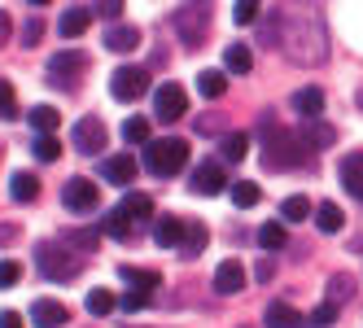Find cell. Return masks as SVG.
Here are the masks:
<instances>
[{"instance_id":"obj_1","label":"cell","mask_w":363,"mask_h":328,"mask_svg":"<svg viewBox=\"0 0 363 328\" xmlns=\"http://www.w3.org/2000/svg\"><path fill=\"white\" fill-rule=\"evenodd\" d=\"M276 48L294 66H320L328 57V27L315 0H284L276 13Z\"/></svg>"},{"instance_id":"obj_2","label":"cell","mask_w":363,"mask_h":328,"mask_svg":"<svg viewBox=\"0 0 363 328\" xmlns=\"http://www.w3.org/2000/svg\"><path fill=\"white\" fill-rule=\"evenodd\" d=\"M258 140H263V166H267V171H294V166H302L306 154H311V149L298 140V132L280 128L272 114L258 118Z\"/></svg>"},{"instance_id":"obj_3","label":"cell","mask_w":363,"mask_h":328,"mask_svg":"<svg viewBox=\"0 0 363 328\" xmlns=\"http://www.w3.org/2000/svg\"><path fill=\"white\" fill-rule=\"evenodd\" d=\"M35 267L48 281H74L84 271V249H74L66 241H40L35 245Z\"/></svg>"},{"instance_id":"obj_4","label":"cell","mask_w":363,"mask_h":328,"mask_svg":"<svg viewBox=\"0 0 363 328\" xmlns=\"http://www.w3.org/2000/svg\"><path fill=\"white\" fill-rule=\"evenodd\" d=\"M189 162V145L179 136H167V140H149L145 145V166L158 175V180H167V175H179Z\"/></svg>"},{"instance_id":"obj_5","label":"cell","mask_w":363,"mask_h":328,"mask_svg":"<svg viewBox=\"0 0 363 328\" xmlns=\"http://www.w3.org/2000/svg\"><path fill=\"white\" fill-rule=\"evenodd\" d=\"M171 31L184 40V44H201L206 31H211V18H206V9L197 5V0H189V5H179L171 13Z\"/></svg>"},{"instance_id":"obj_6","label":"cell","mask_w":363,"mask_h":328,"mask_svg":"<svg viewBox=\"0 0 363 328\" xmlns=\"http://www.w3.org/2000/svg\"><path fill=\"white\" fill-rule=\"evenodd\" d=\"M84 70H88V57L79 48H62L57 57H48V79H53V88H74Z\"/></svg>"},{"instance_id":"obj_7","label":"cell","mask_w":363,"mask_h":328,"mask_svg":"<svg viewBox=\"0 0 363 328\" xmlns=\"http://www.w3.org/2000/svg\"><path fill=\"white\" fill-rule=\"evenodd\" d=\"M110 92H114V101H140L149 92V74L140 66H118L110 74Z\"/></svg>"},{"instance_id":"obj_8","label":"cell","mask_w":363,"mask_h":328,"mask_svg":"<svg viewBox=\"0 0 363 328\" xmlns=\"http://www.w3.org/2000/svg\"><path fill=\"white\" fill-rule=\"evenodd\" d=\"M106 145H110V132H106V123H101L96 114L74 123V149H79V154L96 158V154H106Z\"/></svg>"},{"instance_id":"obj_9","label":"cell","mask_w":363,"mask_h":328,"mask_svg":"<svg viewBox=\"0 0 363 328\" xmlns=\"http://www.w3.org/2000/svg\"><path fill=\"white\" fill-rule=\"evenodd\" d=\"M189 110V96L179 84H162L158 92H153V118H162V123H175V118H184Z\"/></svg>"},{"instance_id":"obj_10","label":"cell","mask_w":363,"mask_h":328,"mask_svg":"<svg viewBox=\"0 0 363 328\" xmlns=\"http://www.w3.org/2000/svg\"><path fill=\"white\" fill-rule=\"evenodd\" d=\"M96 197H101V188L92 184V180H84V175H74V180H66V188H62V201L74 210V215H88V210H96Z\"/></svg>"},{"instance_id":"obj_11","label":"cell","mask_w":363,"mask_h":328,"mask_svg":"<svg viewBox=\"0 0 363 328\" xmlns=\"http://www.w3.org/2000/svg\"><path fill=\"white\" fill-rule=\"evenodd\" d=\"M189 188H193V193H201V197H215L219 188H228V180H223V166H219V162H201V166L193 171Z\"/></svg>"},{"instance_id":"obj_12","label":"cell","mask_w":363,"mask_h":328,"mask_svg":"<svg viewBox=\"0 0 363 328\" xmlns=\"http://www.w3.org/2000/svg\"><path fill=\"white\" fill-rule=\"evenodd\" d=\"M241 289H245V267L237 259H223L219 271H215V293L232 298V293H241Z\"/></svg>"},{"instance_id":"obj_13","label":"cell","mask_w":363,"mask_h":328,"mask_svg":"<svg viewBox=\"0 0 363 328\" xmlns=\"http://www.w3.org/2000/svg\"><path fill=\"white\" fill-rule=\"evenodd\" d=\"M101 180L132 188V180H136V162H132V154H114V158H106V162H101Z\"/></svg>"},{"instance_id":"obj_14","label":"cell","mask_w":363,"mask_h":328,"mask_svg":"<svg viewBox=\"0 0 363 328\" xmlns=\"http://www.w3.org/2000/svg\"><path fill=\"white\" fill-rule=\"evenodd\" d=\"M298 140H302L306 149H328V145L337 140V132L328 128L324 118H302V123H298Z\"/></svg>"},{"instance_id":"obj_15","label":"cell","mask_w":363,"mask_h":328,"mask_svg":"<svg viewBox=\"0 0 363 328\" xmlns=\"http://www.w3.org/2000/svg\"><path fill=\"white\" fill-rule=\"evenodd\" d=\"M31 319H35V328H62L70 319V311L53 298H40V302H31Z\"/></svg>"},{"instance_id":"obj_16","label":"cell","mask_w":363,"mask_h":328,"mask_svg":"<svg viewBox=\"0 0 363 328\" xmlns=\"http://www.w3.org/2000/svg\"><path fill=\"white\" fill-rule=\"evenodd\" d=\"M337 175H342V188L363 206V154H346V158H342V171H337Z\"/></svg>"},{"instance_id":"obj_17","label":"cell","mask_w":363,"mask_h":328,"mask_svg":"<svg viewBox=\"0 0 363 328\" xmlns=\"http://www.w3.org/2000/svg\"><path fill=\"white\" fill-rule=\"evenodd\" d=\"M263 324H267V328H306V319L289 307V302H267Z\"/></svg>"},{"instance_id":"obj_18","label":"cell","mask_w":363,"mask_h":328,"mask_svg":"<svg viewBox=\"0 0 363 328\" xmlns=\"http://www.w3.org/2000/svg\"><path fill=\"white\" fill-rule=\"evenodd\" d=\"M88 27H92V9H79V5L66 9V13H62V22H57V31H62L66 40H79Z\"/></svg>"},{"instance_id":"obj_19","label":"cell","mask_w":363,"mask_h":328,"mask_svg":"<svg viewBox=\"0 0 363 328\" xmlns=\"http://www.w3.org/2000/svg\"><path fill=\"white\" fill-rule=\"evenodd\" d=\"M184 223H189V219H175V215H162L158 223H153V241H158L162 249L179 245V237H184Z\"/></svg>"},{"instance_id":"obj_20","label":"cell","mask_w":363,"mask_h":328,"mask_svg":"<svg viewBox=\"0 0 363 328\" xmlns=\"http://www.w3.org/2000/svg\"><path fill=\"white\" fill-rule=\"evenodd\" d=\"M101 44H106L110 53H132V48L140 44V31H136V27H118V22H114V27L106 31V40H101Z\"/></svg>"},{"instance_id":"obj_21","label":"cell","mask_w":363,"mask_h":328,"mask_svg":"<svg viewBox=\"0 0 363 328\" xmlns=\"http://www.w3.org/2000/svg\"><path fill=\"white\" fill-rule=\"evenodd\" d=\"M206 241H211V232H206L201 223H184V237H179V254H184V259H197L201 249H206Z\"/></svg>"},{"instance_id":"obj_22","label":"cell","mask_w":363,"mask_h":328,"mask_svg":"<svg viewBox=\"0 0 363 328\" xmlns=\"http://www.w3.org/2000/svg\"><path fill=\"white\" fill-rule=\"evenodd\" d=\"M294 110H298L302 118H320V114H324V92H320V88H302V92H294Z\"/></svg>"},{"instance_id":"obj_23","label":"cell","mask_w":363,"mask_h":328,"mask_svg":"<svg viewBox=\"0 0 363 328\" xmlns=\"http://www.w3.org/2000/svg\"><path fill=\"white\" fill-rule=\"evenodd\" d=\"M101 228H106V237H114V241H132V215L118 206V210L106 215V223H101Z\"/></svg>"},{"instance_id":"obj_24","label":"cell","mask_w":363,"mask_h":328,"mask_svg":"<svg viewBox=\"0 0 363 328\" xmlns=\"http://www.w3.org/2000/svg\"><path fill=\"white\" fill-rule=\"evenodd\" d=\"M9 197L13 201H35L40 197V180H35V175H27V171H18L13 180H9Z\"/></svg>"},{"instance_id":"obj_25","label":"cell","mask_w":363,"mask_h":328,"mask_svg":"<svg viewBox=\"0 0 363 328\" xmlns=\"http://www.w3.org/2000/svg\"><path fill=\"white\" fill-rule=\"evenodd\" d=\"M118 276L127 281V289H145V293L158 289V271H145V267H118Z\"/></svg>"},{"instance_id":"obj_26","label":"cell","mask_w":363,"mask_h":328,"mask_svg":"<svg viewBox=\"0 0 363 328\" xmlns=\"http://www.w3.org/2000/svg\"><path fill=\"white\" fill-rule=\"evenodd\" d=\"M223 66H228L232 74H250V66H254L250 48H245V44H232V48H223Z\"/></svg>"},{"instance_id":"obj_27","label":"cell","mask_w":363,"mask_h":328,"mask_svg":"<svg viewBox=\"0 0 363 328\" xmlns=\"http://www.w3.org/2000/svg\"><path fill=\"white\" fill-rule=\"evenodd\" d=\"M223 88H228V79H223V70H201V74H197V92H201V96H211V101H219V96H223Z\"/></svg>"},{"instance_id":"obj_28","label":"cell","mask_w":363,"mask_h":328,"mask_svg":"<svg viewBox=\"0 0 363 328\" xmlns=\"http://www.w3.org/2000/svg\"><path fill=\"white\" fill-rule=\"evenodd\" d=\"M245 149H250V136H245V132H228L223 145H219V154H223L228 162H241V158H245Z\"/></svg>"},{"instance_id":"obj_29","label":"cell","mask_w":363,"mask_h":328,"mask_svg":"<svg viewBox=\"0 0 363 328\" xmlns=\"http://www.w3.org/2000/svg\"><path fill=\"white\" fill-rule=\"evenodd\" d=\"M315 223H320V232L333 237V232H342V223H346V219H342V210H337L333 201H324V206H315Z\"/></svg>"},{"instance_id":"obj_30","label":"cell","mask_w":363,"mask_h":328,"mask_svg":"<svg viewBox=\"0 0 363 328\" xmlns=\"http://www.w3.org/2000/svg\"><path fill=\"white\" fill-rule=\"evenodd\" d=\"M258 197H263V193H258V184H254V180H237V184H232V201H237L241 210L258 206Z\"/></svg>"},{"instance_id":"obj_31","label":"cell","mask_w":363,"mask_h":328,"mask_svg":"<svg viewBox=\"0 0 363 328\" xmlns=\"http://www.w3.org/2000/svg\"><path fill=\"white\" fill-rule=\"evenodd\" d=\"M350 293H354V276H333L328 281V302H337V307H342V302H350Z\"/></svg>"},{"instance_id":"obj_32","label":"cell","mask_w":363,"mask_h":328,"mask_svg":"<svg viewBox=\"0 0 363 328\" xmlns=\"http://www.w3.org/2000/svg\"><path fill=\"white\" fill-rule=\"evenodd\" d=\"M27 123H31L35 132H53V128H57L62 118H57V110H53V106H35V110L27 114Z\"/></svg>"},{"instance_id":"obj_33","label":"cell","mask_w":363,"mask_h":328,"mask_svg":"<svg viewBox=\"0 0 363 328\" xmlns=\"http://www.w3.org/2000/svg\"><path fill=\"white\" fill-rule=\"evenodd\" d=\"M306 215H311V201H306V197H284V201H280V219L302 223Z\"/></svg>"},{"instance_id":"obj_34","label":"cell","mask_w":363,"mask_h":328,"mask_svg":"<svg viewBox=\"0 0 363 328\" xmlns=\"http://www.w3.org/2000/svg\"><path fill=\"white\" fill-rule=\"evenodd\" d=\"M114 307H118V298H114L110 289H92V293H88V311H92V315H110Z\"/></svg>"},{"instance_id":"obj_35","label":"cell","mask_w":363,"mask_h":328,"mask_svg":"<svg viewBox=\"0 0 363 328\" xmlns=\"http://www.w3.org/2000/svg\"><path fill=\"white\" fill-rule=\"evenodd\" d=\"M123 140L127 145H149V118H127L123 123Z\"/></svg>"},{"instance_id":"obj_36","label":"cell","mask_w":363,"mask_h":328,"mask_svg":"<svg viewBox=\"0 0 363 328\" xmlns=\"http://www.w3.org/2000/svg\"><path fill=\"white\" fill-rule=\"evenodd\" d=\"M62 241L88 254V249H96V228H70V232H62Z\"/></svg>"},{"instance_id":"obj_37","label":"cell","mask_w":363,"mask_h":328,"mask_svg":"<svg viewBox=\"0 0 363 328\" xmlns=\"http://www.w3.org/2000/svg\"><path fill=\"white\" fill-rule=\"evenodd\" d=\"M35 158H40V162H57V158H62V145L53 140V132H40V140H35Z\"/></svg>"},{"instance_id":"obj_38","label":"cell","mask_w":363,"mask_h":328,"mask_svg":"<svg viewBox=\"0 0 363 328\" xmlns=\"http://www.w3.org/2000/svg\"><path fill=\"white\" fill-rule=\"evenodd\" d=\"M333 319H337V302H320V307L306 315V328H328Z\"/></svg>"},{"instance_id":"obj_39","label":"cell","mask_w":363,"mask_h":328,"mask_svg":"<svg viewBox=\"0 0 363 328\" xmlns=\"http://www.w3.org/2000/svg\"><path fill=\"white\" fill-rule=\"evenodd\" d=\"M123 210L132 215V219H149V215H153V201H149L145 193H132V197L123 201Z\"/></svg>"},{"instance_id":"obj_40","label":"cell","mask_w":363,"mask_h":328,"mask_svg":"<svg viewBox=\"0 0 363 328\" xmlns=\"http://www.w3.org/2000/svg\"><path fill=\"white\" fill-rule=\"evenodd\" d=\"M258 245H263V249H280L284 245V228H280V223H263V228H258Z\"/></svg>"},{"instance_id":"obj_41","label":"cell","mask_w":363,"mask_h":328,"mask_svg":"<svg viewBox=\"0 0 363 328\" xmlns=\"http://www.w3.org/2000/svg\"><path fill=\"white\" fill-rule=\"evenodd\" d=\"M118 307H123V311H145V307H149V293H145V289H127V293L118 298Z\"/></svg>"},{"instance_id":"obj_42","label":"cell","mask_w":363,"mask_h":328,"mask_svg":"<svg viewBox=\"0 0 363 328\" xmlns=\"http://www.w3.org/2000/svg\"><path fill=\"white\" fill-rule=\"evenodd\" d=\"M232 18H237L241 27H250V22L258 18V0H237V5H232Z\"/></svg>"},{"instance_id":"obj_43","label":"cell","mask_w":363,"mask_h":328,"mask_svg":"<svg viewBox=\"0 0 363 328\" xmlns=\"http://www.w3.org/2000/svg\"><path fill=\"white\" fill-rule=\"evenodd\" d=\"M193 128H197V136H215V132H223V114H201Z\"/></svg>"},{"instance_id":"obj_44","label":"cell","mask_w":363,"mask_h":328,"mask_svg":"<svg viewBox=\"0 0 363 328\" xmlns=\"http://www.w3.org/2000/svg\"><path fill=\"white\" fill-rule=\"evenodd\" d=\"M18 276H22V267H18L13 259H0V289H9V285H18Z\"/></svg>"},{"instance_id":"obj_45","label":"cell","mask_w":363,"mask_h":328,"mask_svg":"<svg viewBox=\"0 0 363 328\" xmlns=\"http://www.w3.org/2000/svg\"><path fill=\"white\" fill-rule=\"evenodd\" d=\"M18 114V106H13V88L0 79V118H13Z\"/></svg>"},{"instance_id":"obj_46","label":"cell","mask_w":363,"mask_h":328,"mask_svg":"<svg viewBox=\"0 0 363 328\" xmlns=\"http://www.w3.org/2000/svg\"><path fill=\"white\" fill-rule=\"evenodd\" d=\"M40 35H44V27H40V18H27V27H22V48H31V44H40Z\"/></svg>"},{"instance_id":"obj_47","label":"cell","mask_w":363,"mask_h":328,"mask_svg":"<svg viewBox=\"0 0 363 328\" xmlns=\"http://www.w3.org/2000/svg\"><path fill=\"white\" fill-rule=\"evenodd\" d=\"M123 13V0H96V18H106V22H114Z\"/></svg>"},{"instance_id":"obj_48","label":"cell","mask_w":363,"mask_h":328,"mask_svg":"<svg viewBox=\"0 0 363 328\" xmlns=\"http://www.w3.org/2000/svg\"><path fill=\"white\" fill-rule=\"evenodd\" d=\"M258 40H263V44H276V18L258 22Z\"/></svg>"},{"instance_id":"obj_49","label":"cell","mask_w":363,"mask_h":328,"mask_svg":"<svg viewBox=\"0 0 363 328\" xmlns=\"http://www.w3.org/2000/svg\"><path fill=\"white\" fill-rule=\"evenodd\" d=\"M254 276H258V281H263V285H267V281H272V276H276V263H272V259H258V267H254Z\"/></svg>"},{"instance_id":"obj_50","label":"cell","mask_w":363,"mask_h":328,"mask_svg":"<svg viewBox=\"0 0 363 328\" xmlns=\"http://www.w3.org/2000/svg\"><path fill=\"white\" fill-rule=\"evenodd\" d=\"M0 328H22V315L18 311H0Z\"/></svg>"},{"instance_id":"obj_51","label":"cell","mask_w":363,"mask_h":328,"mask_svg":"<svg viewBox=\"0 0 363 328\" xmlns=\"http://www.w3.org/2000/svg\"><path fill=\"white\" fill-rule=\"evenodd\" d=\"M5 40H9V13L0 9V44H5Z\"/></svg>"},{"instance_id":"obj_52","label":"cell","mask_w":363,"mask_h":328,"mask_svg":"<svg viewBox=\"0 0 363 328\" xmlns=\"http://www.w3.org/2000/svg\"><path fill=\"white\" fill-rule=\"evenodd\" d=\"M31 5H48V0H31Z\"/></svg>"},{"instance_id":"obj_53","label":"cell","mask_w":363,"mask_h":328,"mask_svg":"<svg viewBox=\"0 0 363 328\" xmlns=\"http://www.w3.org/2000/svg\"><path fill=\"white\" fill-rule=\"evenodd\" d=\"M359 106H363V92H359Z\"/></svg>"}]
</instances>
